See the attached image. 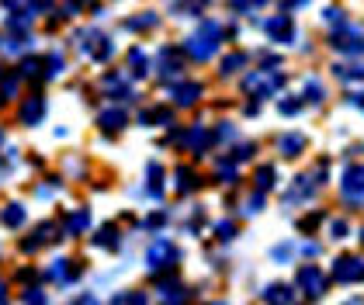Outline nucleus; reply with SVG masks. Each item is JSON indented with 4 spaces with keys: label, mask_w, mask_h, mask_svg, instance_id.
Here are the masks:
<instances>
[{
    "label": "nucleus",
    "mask_w": 364,
    "mask_h": 305,
    "mask_svg": "<svg viewBox=\"0 0 364 305\" xmlns=\"http://www.w3.org/2000/svg\"><path fill=\"white\" fill-rule=\"evenodd\" d=\"M219 46H223V25H219V21H201L198 31H191V35L184 38V53L191 55L195 63L215 59Z\"/></svg>",
    "instance_id": "1"
},
{
    "label": "nucleus",
    "mask_w": 364,
    "mask_h": 305,
    "mask_svg": "<svg viewBox=\"0 0 364 305\" xmlns=\"http://www.w3.org/2000/svg\"><path fill=\"white\" fill-rule=\"evenodd\" d=\"M281 87H284V73H278V70H253V73L243 77V94L253 97V101L274 97Z\"/></svg>",
    "instance_id": "2"
},
{
    "label": "nucleus",
    "mask_w": 364,
    "mask_h": 305,
    "mask_svg": "<svg viewBox=\"0 0 364 305\" xmlns=\"http://www.w3.org/2000/svg\"><path fill=\"white\" fill-rule=\"evenodd\" d=\"M181 264V247L173 240H153L146 250V267L153 274H170L173 267Z\"/></svg>",
    "instance_id": "3"
},
{
    "label": "nucleus",
    "mask_w": 364,
    "mask_h": 305,
    "mask_svg": "<svg viewBox=\"0 0 364 305\" xmlns=\"http://www.w3.org/2000/svg\"><path fill=\"white\" fill-rule=\"evenodd\" d=\"M295 291H302L309 302H319L330 291V277L326 271H319V264H302L295 271Z\"/></svg>",
    "instance_id": "4"
},
{
    "label": "nucleus",
    "mask_w": 364,
    "mask_h": 305,
    "mask_svg": "<svg viewBox=\"0 0 364 305\" xmlns=\"http://www.w3.org/2000/svg\"><path fill=\"white\" fill-rule=\"evenodd\" d=\"M330 46H333L336 53H343L347 59L350 55H364V31L354 25H336L330 31Z\"/></svg>",
    "instance_id": "5"
},
{
    "label": "nucleus",
    "mask_w": 364,
    "mask_h": 305,
    "mask_svg": "<svg viewBox=\"0 0 364 305\" xmlns=\"http://www.w3.org/2000/svg\"><path fill=\"white\" fill-rule=\"evenodd\" d=\"M330 274H333L336 284H361L364 281V260L358 253H340L333 260V267H330Z\"/></svg>",
    "instance_id": "6"
},
{
    "label": "nucleus",
    "mask_w": 364,
    "mask_h": 305,
    "mask_svg": "<svg viewBox=\"0 0 364 305\" xmlns=\"http://www.w3.org/2000/svg\"><path fill=\"white\" fill-rule=\"evenodd\" d=\"M260 28H264V35L274 46H291L295 42V21H291V14H271V18L260 21Z\"/></svg>",
    "instance_id": "7"
},
{
    "label": "nucleus",
    "mask_w": 364,
    "mask_h": 305,
    "mask_svg": "<svg viewBox=\"0 0 364 305\" xmlns=\"http://www.w3.org/2000/svg\"><path fill=\"white\" fill-rule=\"evenodd\" d=\"M153 70H156V77H160V80H181V73H184L181 49L164 46V49H160V55H156V63H153Z\"/></svg>",
    "instance_id": "8"
},
{
    "label": "nucleus",
    "mask_w": 364,
    "mask_h": 305,
    "mask_svg": "<svg viewBox=\"0 0 364 305\" xmlns=\"http://www.w3.org/2000/svg\"><path fill=\"white\" fill-rule=\"evenodd\" d=\"M340 191L347 201H364V164H350L340 177Z\"/></svg>",
    "instance_id": "9"
},
{
    "label": "nucleus",
    "mask_w": 364,
    "mask_h": 305,
    "mask_svg": "<svg viewBox=\"0 0 364 305\" xmlns=\"http://www.w3.org/2000/svg\"><path fill=\"white\" fill-rule=\"evenodd\" d=\"M323 184L316 181V173H302V177H295V184L284 191V205H299V201H309L312 194L319 191Z\"/></svg>",
    "instance_id": "10"
},
{
    "label": "nucleus",
    "mask_w": 364,
    "mask_h": 305,
    "mask_svg": "<svg viewBox=\"0 0 364 305\" xmlns=\"http://www.w3.org/2000/svg\"><path fill=\"white\" fill-rule=\"evenodd\" d=\"M46 111H49L46 97H42V94H31L28 101H21V108H18V122L28 125V129H35V125H42Z\"/></svg>",
    "instance_id": "11"
},
{
    "label": "nucleus",
    "mask_w": 364,
    "mask_h": 305,
    "mask_svg": "<svg viewBox=\"0 0 364 305\" xmlns=\"http://www.w3.org/2000/svg\"><path fill=\"white\" fill-rule=\"evenodd\" d=\"M84 49H87V55H90L94 63H108V59L114 55L112 38H108V35H101V31H87L84 35Z\"/></svg>",
    "instance_id": "12"
},
{
    "label": "nucleus",
    "mask_w": 364,
    "mask_h": 305,
    "mask_svg": "<svg viewBox=\"0 0 364 305\" xmlns=\"http://www.w3.org/2000/svg\"><path fill=\"white\" fill-rule=\"evenodd\" d=\"M101 90L112 97V101H132L136 94H132V87L125 83L122 73H108V77H101Z\"/></svg>",
    "instance_id": "13"
},
{
    "label": "nucleus",
    "mask_w": 364,
    "mask_h": 305,
    "mask_svg": "<svg viewBox=\"0 0 364 305\" xmlns=\"http://www.w3.org/2000/svg\"><path fill=\"white\" fill-rule=\"evenodd\" d=\"M201 94H205V87L198 80H184L173 87V105H177V108H195Z\"/></svg>",
    "instance_id": "14"
},
{
    "label": "nucleus",
    "mask_w": 364,
    "mask_h": 305,
    "mask_svg": "<svg viewBox=\"0 0 364 305\" xmlns=\"http://www.w3.org/2000/svg\"><path fill=\"white\" fill-rule=\"evenodd\" d=\"M309 146V139L302 136V132H284V136L278 139V153L284 156V160H295V156H302Z\"/></svg>",
    "instance_id": "15"
},
{
    "label": "nucleus",
    "mask_w": 364,
    "mask_h": 305,
    "mask_svg": "<svg viewBox=\"0 0 364 305\" xmlns=\"http://www.w3.org/2000/svg\"><path fill=\"white\" fill-rule=\"evenodd\" d=\"M97 125H101L108 136H114V132H122V129L129 125V114H125V108H108L97 114Z\"/></svg>",
    "instance_id": "16"
},
{
    "label": "nucleus",
    "mask_w": 364,
    "mask_h": 305,
    "mask_svg": "<svg viewBox=\"0 0 364 305\" xmlns=\"http://www.w3.org/2000/svg\"><path fill=\"white\" fill-rule=\"evenodd\" d=\"M260 299H264V302H274V305H291L295 302V291H291V284L274 281V284H267V288L260 291Z\"/></svg>",
    "instance_id": "17"
},
{
    "label": "nucleus",
    "mask_w": 364,
    "mask_h": 305,
    "mask_svg": "<svg viewBox=\"0 0 364 305\" xmlns=\"http://www.w3.org/2000/svg\"><path fill=\"white\" fill-rule=\"evenodd\" d=\"M333 77L343 83H364V63H336Z\"/></svg>",
    "instance_id": "18"
},
{
    "label": "nucleus",
    "mask_w": 364,
    "mask_h": 305,
    "mask_svg": "<svg viewBox=\"0 0 364 305\" xmlns=\"http://www.w3.org/2000/svg\"><path fill=\"white\" fill-rule=\"evenodd\" d=\"M208 4H212V0H173L170 11H173L177 18H198V14L208 11Z\"/></svg>",
    "instance_id": "19"
},
{
    "label": "nucleus",
    "mask_w": 364,
    "mask_h": 305,
    "mask_svg": "<svg viewBox=\"0 0 364 305\" xmlns=\"http://www.w3.org/2000/svg\"><path fill=\"white\" fill-rule=\"evenodd\" d=\"M0 219H4L7 229H21L25 219H28V212H25V205H21V201H11V205H4V215H0Z\"/></svg>",
    "instance_id": "20"
},
{
    "label": "nucleus",
    "mask_w": 364,
    "mask_h": 305,
    "mask_svg": "<svg viewBox=\"0 0 364 305\" xmlns=\"http://www.w3.org/2000/svg\"><path fill=\"white\" fill-rule=\"evenodd\" d=\"M253 184H257V191H274V184H278V170L271 164H264V166H257V173H253Z\"/></svg>",
    "instance_id": "21"
},
{
    "label": "nucleus",
    "mask_w": 364,
    "mask_h": 305,
    "mask_svg": "<svg viewBox=\"0 0 364 305\" xmlns=\"http://www.w3.org/2000/svg\"><path fill=\"white\" fill-rule=\"evenodd\" d=\"M94 247L101 250H118V225H101L94 236Z\"/></svg>",
    "instance_id": "22"
},
{
    "label": "nucleus",
    "mask_w": 364,
    "mask_h": 305,
    "mask_svg": "<svg viewBox=\"0 0 364 305\" xmlns=\"http://www.w3.org/2000/svg\"><path fill=\"white\" fill-rule=\"evenodd\" d=\"M156 284H160V295H164L167 302L184 299V284H177V281H170V277H164V274H156Z\"/></svg>",
    "instance_id": "23"
},
{
    "label": "nucleus",
    "mask_w": 364,
    "mask_h": 305,
    "mask_svg": "<svg viewBox=\"0 0 364 305\" xmlns=\"http://www.w3.org/2000/svg\"><path fill=\"white\" fill-rule=\"evenodd\" d=\"M195 188H201V177H198L195 170L181 166V170H177V191L188 194V191H195Z\"/></svg>",
    "instance_id": "24"
},
{
    "label": "nucleus",
    "mask_w": 364,
    "mask_h": 305,
    "mask_svg": "<svg viewBox=\"0 0 364 305\" xmlns=\"http://www.w3.org/2000/svg\"><path fill=\"white\" fill-rule=\"evenodd\" d=\"M87 225H90V212H87V208H77V212L66 219V232H70V236H80Z\"/></svg>",
    "instance_id": "25"
},
{
    "label": "nucleus",
    "mask_w": 364,
    "mask_h": 305,
    "mask_svg": "<svg viewBox=\"0 0 364 305\" xmlns=\"http://www.w3.org/2000/svg\"><path fill=\"white\" fill-rule=\"evenodd\" d=\"M302 97H306L309 105H323V101H326V87L316 80V77H309V80H306V90H302Z\"/></svg>",
    "instance_id": "26"
},
{
    "label": "nucleus",
    "mask_w": 364,
    "mask_h": 305,
    "mask_svg": "<svg viewBox=\"0 0 364 305\" xmlns=\"http://www.w3.org/2000/svg\"><path fill=\"white\" fill-rule=\"evenodd\" d=\"M129 66H132V77H146L149 73V59L142 49H129Z\"/></svg>",
    "instance_id": "27"
},
{
    "label": "nucleus",
    "mask_w": 364,
    "mask_h": 305,
    "mask_svg": "<svg viewBox=\"0 0 364 305\" xmlns=\"http://www.w3.org/2000/svg\"><path fill=\"white\" fill-rule=\"evenodd\" d=\"M243 66H247V55L232 53V55H225V59H223V70H219V73H223V77H232V73H240Z\"/></svg>",
    "instance_id": "28"
},
{
    "label": "nucleus",
    "mask_w": 364,
    "mask_h": 305,
    "mask_svg": "<svg viewBox=\"0 0 364 305\" xmlns=\"http://www.w3.org/2000/svg\"><path fill=\"white\" fill-rule=\"evenodd\" d=\"M271 0H229V7L236 11V14H253V11H260V7H267Z\"/></svg>",
    "instance_id": "29"
},
{
    "label": "nucleus",
    "mask_w": 364,
    "mask_h": 305,
    "mask_svg": "<svg viewBox=\"0 0 364 305\" xmlns=\"http://www.w3.org/2000/svg\"><path fill=\"white\" fill-rule=\"evenodd\" d=\"M253 153H257V146H253V142H240V146H232V153H229V164H243V160H253Z\"/></svg>",
    "instance_id": "30"
},
{
    "label": "nucleus",
    "mask_w": 364,
    "mask_h": 305,
    "mask_svg": "<svg viewBox=\"0 0 364 305\" xmlns=\"http://www.w3.org/2000/svg\"><path fill=\"white\" fill-rule=\"evenodd\" d=\"M215 177H219V184H240V170H236V164H219V173H215Z\"/></svg>",
    "instance_id": "31"
},
{
    "label": "nucleus",
    "mask_w": 364,
    "mask_h": 305,
    "mask_svg": "<svg viewBox=\"0 0 364 305\" xmlns=\"http://www.w3.org/2000/svg\"><path fill=\"white\" fill-rule=\"evenodd\" d=\"M323 219H326V215H323L319 208H316V212H309L306 219H299V232H302V236H309L312 229H319V222H323Z\"/></svg>",
    "instance_id": "32"
},
{
    "label": "nucleus",
    "mask_w": 364,
    "mask_h": 305,
    "mask_svg": "<svg viewBox=\"0 0 364 305\" xmlns=\"http://www.w3.org/2000/svg\"><path fill=\"white\" fill-rule=\"evenodd\" d=\"M0 87H4V90H0V97H4V101H11V97L18 94V87H21V73H18V77H0Z\"/></svg>",
    "instance_id": "33"
},
{
    "label": "nucleus",
    "mask_w": 364,
    "mask_h": 305,
    "mask_svg": "<svg viewBox=\"0 0 364 305\" xmlns=\"http://www.w3.org/2000/svg\"><path fill=\"white\" fill-rule=\"evenodd\" d=\"M153 25H156V14H139V18H129L125 21L129 31H146V28H153Z\"/></svg>",
    "instance_id": "34"
},
{
    "label": "nucleus",
    "mask_w": 364,
    "mask_h": 305,
    "mask_svg": "<svg viewBox=\"0 0 364 305\" xmlns=\"http://www.w3.org/2000/svg\"><path fill=\"white\" fill-rule=\"evenodd\" d=\"M330 236H333V240H347V236H350V222H347V219H333V222H330Z\"/></svg>",
    "instance_id": "35"
},
{
    "label": "nucleus",
    "mask_w": 364,
    "mask_h": 305,
    "mask_svg": "<svg viewBox=\"0 0 364 305\" xmlns=\"http://www.w3.org/2000/svg\"><path fill=\"white\" fill-rule=\"evenodd\" d=\"M38 70H42V59H35V55L21 63V77H25V80H35V77H38Z\"/></svg>",
    "instance_id": "36"
},
{
    "label": "nucleus",
    "mask_w": 364,
    "mask_h": 305,
    "mask_svg": "<svg viewBox=\"0 0 364 305\" xmlns=\"http://www.w3.org/2000/svg\"><path fill=\"white\" fill-rule=\"evenodd\" d=\"M323 21H326V25H347V14H343V11H340V7H326V11H323Z\"/></svg>",
    "instance_id": "37"
},
{
    "label": "nucleus",
    "mask_w": 364,
    "mask_h": 305,
    "mask_svg": "<svg viewBox=\"0 0 364 305\" xmlns=\"http://www.w3.org/2000/svg\"><path fill=\"white\" fill-rule=\"evenodd\" d=\"M215 236H219L223 243H232V240H236V225H232L229 219L219 222V225H215Z\"/></svg>",
    "instance_id": "38"
},
{
    "label": "nucleus",
    "mask_w": 364,
    "mask_h": 305,
    "mask_svg": "<svg viewBox=\"0 0 364 305\" xmlns=\"http://www.w3.org/2000/svg\"><path fill=\"white\" fill-rule=\"evenodd\" d=\"M271 257H274L278 264H288V260L295 257V247H291V243H281V247H274V250H271Z\"/></svg>",
    "instance_id": "39"
},
{
    "label": "nucleus",
    "mask_w": 364,
    "mask_h": 305,
    "mask_svg": "<svg viewBox=\"0 0 364 305\" xmlns=\"http://www.w3.org/2000/svg\"><path fill=\"white\" fill-rule=\"evenodd\" d=\"M302 105H306L302 97H291V101H281L278 108H281V114H284V118H291V114H299V111H302Z\"/></svg>",
    "instance_id": "40"
},
{
    "label": "nucleus",
    "mask_w": 364,
    "mask_h": 305,
    "mask_svg": "<svg viewBox=\"0 0 364 305\" xmlns=\"http://www.w3.org/2000/svg\"><path fill=\"white\" fill-rule=\"evenodd\" d=\"M21 46H25V42H21V38H7V35H0V53H21Z\"/></svg>",
    "instance_id": "41"
},
{
    "label": "nucleus",
    "mask_w": 364,
    "mask_h": 305,
    "mask_svg": "<svg viewBox=\"0 0 364 305\" xmlns=\"http://www.w3.org/2000/svg\"><path fill=\"white\" fill-rule=\"evenodd\" d=\"M260 208H264V191H257V194L250 198V201L243 205V212H247V215H257Z\"/></svg>",
    "instance_id": "42"
},
{
    "label": "nucleus",
    "mask_w": 364,
    "mask_h": 305,
    "mask_svg": "<svg viewBox=\"0 0 364 305\" xmlns=\"http://www.w3.org/2000/svg\"><path fill=\"white\" fill-rule=\"evenodd\" d=\"M347 105H354L358 111H364V90H354V94H347Z\"/></svg>",
    "instance_id": "43"
},
{
    "label": "nucleus",
    "mask_w": 364,
    "mask_h": 305,
    "mask_svg": "<svg viewBox=\"0 0 364 305\" xmlns=\"http://www.w3.org/2000/svg\"><path fill=\"white\" fill-rule=\"evenodd\" d=\"M164 222H167V215H164V212H156V215H149V219H146V225H149V229H160Z\"/></svg>",
    "instance_id": "44"
},
{
    "label": "nucleus",
    "mask_w": 364,
    "mask_h": 305,
    "mask_svg": "<svg viewBox=\"0 0 364 305\" xmlns=\"http://www.w3.org/2000/svg\"><path fill=\"white\" fill-rule=\"evenodd\" d=\"M25 302H46V291H38V288H31L28 295H25Z\"/></svg>",
    "instance_id": "45"
},
{
    "label": "nucleus",
    "mask_w": 364,
    "mask_h": 305,
    "mask_svg": "<svg viewBox=\"0 0 364 305\" xmlns=\"http://www.w3.org/2000/svg\"><path fill=\"white\" fill-rule=\"evenodd\" d=\"M312 0H284V11H299V7H306Z\"/></svg>",
    "instance_id": "46"
},
{
    "label": "nucleus",
    "mask_w": 364,
    "mask_h": 305,
    "mask_svg": "<svg viewBox=\"0 0 364 305\" xmlns=\"http://www.w3.org/2000/svg\"><path fill=\"white\" fill-rule=\"evenodd\" d=\"M114 302H146V295H114Z\"/></svg>",
    "instance_id": "47"
},
{
    "label": "nucleus",
    "mask_w": 364,
    "mask_h": 305,
    "mask_svg": "<svg viewBox=\"0 0 364 305\" xmlns=\"http://www.w3.org/2000/svg\"><path fill=\"white\" fill-rule=\"evenodd\" d=\"M4 299H7V284L0 281V302H4Z\"/></svg>",
    "instance_id": "48"
},
{
    "label": "nucleus",
    "mask_w": 364,
    "mask_h": 305,
    "mask_svg": "<svg viewBox=\"0 0 364 305\" xmlns=\"http://www.w3.org/2000/svg\"><path fill=\"white\" fill-rule=\"evenodd\" d=\"M0 146H4V132H0Z\"/></svg>",
    "instance_id": "49"
},
{
    "label": "nucleus",
    "mask_w": 364,
    "mask_h": 305,
    "mask_svg": "<svg viewBox=\"0 0 364 305\" xmlns=\"http://www.w3.org/2000/svg\"><path fill=\"white\" fill-rule=\"evenodd\" d=\"M361 243H364V229H361Z\"/></svg>",
    "instance_id": "50"
},
{
    "label": "nucleus",
    "mask_w": 364,
    "mask_h": 305,
    "mask_svg": "<svg viewBox=\"0 0 364 305\" xmlns=\"http://www.w3.org/2000/svg\"><path fill=\"white\" fill-rule=\"evenodd\" d=\"M0 77H4V73H0Z\"/></svg>",
    "instance_id": "51"
}]
</instances>
